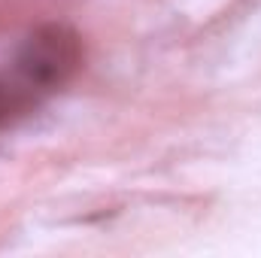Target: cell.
I'll return each instance as SVG.
<instances>
[{
  "mask_svg": "<svg viewBox=\"0 0 261 258\" xmlns=\"http://www.w3.org/2000/svg\"><path fill=\"white\" fill-rule=\"evenodd\" d=\"M37 91H43V88L24 73V67L15 64V73H12L9 79H0V122H3L12 110H18L21 104H28Z\"/></svg>",
  "mask_w": 261,
  "mask_h": 258,
  "instance_id": "1",
  "label": "cell"
}]
</instances>
